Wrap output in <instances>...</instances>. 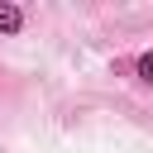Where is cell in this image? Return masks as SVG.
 I'll list each match as a JSON object with an SVG mask.
<instances>
[{"mask_svg":"<svg viewBox=\"0 0 153 153\" xmlns=\"http://www.w3.org/2000/svg\"><path fill=\"white\" fill-rule=\"evenodd\" d=\"M19 29H24V10L0 0V33H19Z\"/></svg>","mask_w":153,"mask_h":153,"instance_id":"1","label":"cell"},{"mask_svg":"<svg viewBox=\"0 0 153 153\" xmlns=\"http://www.w3.org/2000/svg\"><path fill=\"white\" fill-rule=\"evenodd\" d=\"M134 72H139V81H148V86H153V48H148V53L134 62Z\"/></svg>","mask_w":153,"mask_h":153,"instance_id":"2","label":"cell"}]
</instances>
